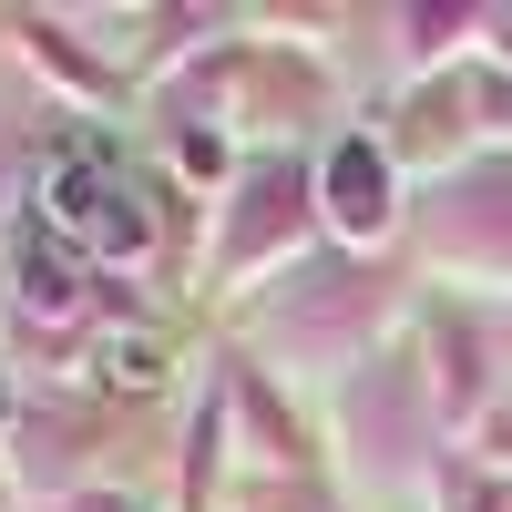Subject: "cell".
Instances as JSON below:
<instances>
[{
  "label": "cell",
  "instance_id": "obj_3",
  "mask_svg": "<svg viewBox=\"0 0 512 512\" xmlns=\"http://www.w3.org/2000/svg\"><path fill=\"white\" fill-rule=\"evenodd\" d=\"M318 195H328V216L349 226V236H369L379 216H390V164H379V144H369V134L328 144V164H318Z\"/></svg>",
  "mask_w": 512,
  "mask_h": 512
},
{
  "label": "cell",
  "instance_id": "obj_1",
  "mask_svg": "<svg viewBox=\"0 0 512 512\" xmlns=\"http://www.w3.org/2000/svg\"><path fill=\"white\" fill-rule=\"evenodd\" d=\"M41 226L72 236L82 256H144L154 246V205H144V185L123 175V154L103 134H82V144L52 154V175H41Z\"/></svg>",
  "mask_w": 512,
  "mask_h": 512
},
{
  "label": "cell",
  "instance_id": "obj_5",
  "mask_svg": "<svg viewBox=\"0 0 512 512\" xmlns=\"http://www.w3.org/2000/svg\"><path fill=\"white\" fill-rule=\"evenodd\" d=\"M502 461H512V420H502Z\"/></svg>",
  "mask_w": 512,
  "mask_h": 512
},
{
  "label": "cell",
  "instance_id": "obj_2",
  "mask_svg": "<svg viewBox=\"0 0 512 512\" xmlns=\"http://www.w3.org/2000/svg\"><path fill=\"white\" fill-rule=\"evenodd\" d=\"M82 369L103 379V390H164L175 379V338L164 328H144V318H113V328H93V349H82Z\"/></svg>",
  "mask_w": 512,
  "mask_h": 512
},
{
  "label": "cell",
  "instance_id": "obj_4",
  "mask_svg": "<svg viewBox=\"0 0 512 512\" xmlns=\"http://www.w3.org/2000/svg\"><path fill=\"white\" fill-rule=\"evenodd\" d=\"M82 267H93V256H82L72 236H52V226H21V308L31 318H72L82 308Z\"/></svg>",
  "mask_w": 512,
  "mask_h": 512
}]
</instances>
